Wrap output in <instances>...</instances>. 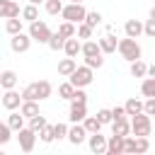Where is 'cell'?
<instances>
[{
	"instance_id": "23",
	"label": "cell",
	"mask_w": 155,
	"mask_h": 155,
	"mask_svg": "<svg viewBox=\"0 0 155 155\" xmlns=\"http://www.w3.org/2000/svg\"><path fill=\"white\" fill-rule=\"evenodd\" d=\"M19 111H22L27 119H31V116L41 114V111H39V104H36V99H24V102H22V107H19Z\"/></svg>"
},
{
	"instance_id": "29",
	"label": "cell",
	"mask_w": 155,
	"mask_h": 155,
	"mask_svg": "<svg viewBox=\"0 0 155 155\" xmlns=\"http://www.w3.org/2000/svg\"><path fill=\"white\" fill-rule=\"evenodd\" d=\"M51 51H63V46H65V36L61 34V31H56L51 39H48V44H46Z\"/></svg>"
},
{
	"instance_id": "14",
	"label": "cell",
	"mask_w": 155,
	"mask_h": 155,
	"mask_svg": "<svg viewBox=\"0 0 155 155\" xmlns=\"http://www.w3.org/2000/svg\"><path fill=\"white\" fill-rule=\"evenodd\" d=\"M124 31H126V36L138 39L140 34H145V22H140V19H128V22L124 24Z\"/></svg>"
},
{
	"instance_id": "19",
	"label": "cell",
	"mask_w": 155,
	"mask_h": 155,
	"mask_svg": "<svg viewBox=\"0 0 155 155\" xmlns=\"http://www.w3.org/2000/svg\"><path fill=\"white\" fill-rule=\"evenodd\" d=\"M75 68H78V63H75V58H63L61 63H58V75H63V78H70L73 73H75Z\"/></svg>"
},
{
	"instance_id": "35",
	"label": "cell",
	"mask_w": 155,
	"mask_h": 155,
	"mask_svg": "<svg viewBox=\"0 0 155 155\" xmlns=\"http://www.w3.org/2000/svg\"><path fill=\"white\" fill-rule=\"evenodd\" d=\"M44 7H46V12H48V15H61L65 5H63L61 0H46V2H44Z\"/></svg>"
},
{
	"instance_id": "16",
	"label": "cell",
	"mask_w": 155,
	"mask_h": 155,
	"mask_svg": "<svg viewBox=\"0 0 155 155\" xmlns=\"http://www.w3.org/2000/svg\"><path fill=\"white\" fill-rule=\"evenodd\" d=\"M99 46H102L104 53H114V51H119V41H116V36H114L111 31L104 34V36L99 39Z\"/></svg>"
},
{
	"instance_id": "40",
	"label": "cell",
	"mask_w": 155,
	"mask_h": 155,
	"mask_svg": "<svg viewBox=\"0 0 155 155\" xmlns=\"http://www.w3.org/2000/svg\"><path fill=\"white\" fill-rule=\"evenodd\" d=\"M97 119H99L102 124H111V121H114V114H111V109H99V111H97Z\"/></svg>"
},
{
	"instance_id": "27",
	"label": "cell",
	"mask_w": 155,
	"mask_h": 155,
	"mask_svg": "<svg viewBox=\"0 0 155 155\" xmlns=\"http://www.w3.org/2000/svg\"><path fill=\"white\" fill-rule=\"evenodd\" d=\"M5 31H7L10 36L19 34V31H22V19H19V17H10V19H5Z\"/></svg>"
},
{
	"instance_id": "20",
	"label": "cell",
	"mask_w": 155,
	"mask_h": 155,
	"mask_svg": "<svg viewBox=\"0 0 155 155\" xmlns=\"http://www.w3.org/2000/svg\"><path fill=\"white\" fill-rule=\"evenodd\" d=\"M99 53H104L102 46H99V41H92V39H85L82 41V56L85 58L87 56H99Z\"/></svg>"
},
{
	"instance_id": "5",
	"label": "cell",
	"mask_w": 155,
	"mask_h": 155,
	"mask_svg": "<svg viewBox=\"0 0 155 155\" xmlns=\"http://www.w3.org/2000/svg\"><path fill=\"white\" fill-rule=\"evenodd\" d=\"M92 78H94V75H92V68H90V65L85 63V65L75 68V73H73V75H70L68 80H70V82H73L75 87H87V85L92 82Z\"/></svg>"
},
{
	"instance_id": "28",
	"label": "cell",
	"mask_w": 155,
	"mask_h": 155,
	"mask_svg": "<svg viewBox=\"0 0 155 155\" xmlns=\"http://www.w3.org/2000/svg\"><path fill=\"white\" fill-rule=\"evenodd\" d=\"M36 92H39V102H41V99H48L51 92H53V85H51L48 80H39V82H36Z\"/></svg>"
},
{
	"instance_id": "51",
	"label": "cell",
	"mask_w": 155,
	"mask_h": 155,
	"mask_svg": "<svg viewBox=\"0 0 155 155\" xmlns=\"http://www.w3.org/2000/svg\"><path fill=\"white\" fill-rule=\"evenodd\" d=\"M29 2H34V5H39V2H46V0H29Z\"/></svg>"
},
{
	"instance_id": "38",
	"label": "cell",
	"mask_w": 155,
	"mask_h": 155,
	"mask_svg": "<svg viewBox=\"0 0 155 155\" xmlns=\"http://www.w3.org/2000/svg\"><path fill=\"white\" fill-rule=\"evenodd\" d=\"M102 56H104V53H99V56H87L85 63H87L92 70H94V68H102V65H104V58H102Z\"/></svg>"
},
{
	"instance_id": "42",
	"label": "cell",
	"mask_w": 155,
	"mask_h": 155,
	"mask_svg": "<svg viewBox=\"0 0 155 155\" xmlns=\"http://www.w3.org/2000/svg\"><path fill=\"white\" fill-rule=\"evenodd\" d=\"M53 131H56V140H61V138H68V131H70V128H68L65 124H56Z\"/></svg>"
},
{
	"instance_id": "11",
	"label": "cell",
	"mask_w": 155,
	"mask_h": 155,
	"mask_svg": "<svg viewBox=\"0 0 155 155\" xmlns=\"http://www.w3.org/2000/svg\"><path fill=\"white\" fill-rule=\"evenodd\" d=\"M87 136H90V133H87L85 124H75V126H70V131H68V140H70L73 145H82Z\"/></svg>"
},
{
	"instance_id": "3",
	"label": "cell",
	"mask_w": 155,
	"mask_h": 155,
	"mask_svg": "<svg viewBox=\"0 0 155 155\" xmlns=\"http://www.w3.org/2000/svg\"><path fill=\"white\" fill-rule=\"evenodd\" d=\"M61 17H63V19H68V22H73V24H80V22H85L87 10L82 7V2H68V5L63 7Z\"/></svg>"
},
{
	"instance_id": "10",
	"label": "cell",
	"mask_w": 155,
	"mask_h": 155,
	"mask_svg": "<svg viewBox=\"0 0 155 155\" xmlns=\"http://www.w3.org/2000/svg\"><path fill=\"white\" fill-rule=\"evenodd\" d=\"M87 143H90V150H92L94 155H102V153H107V143H109V140L97 131V133H90V136H87Z\"/></svg>"
},
{
	"instance_id": "31",
	"label": "cell",
	"mask_w": 155,
	"mask_h": 155,
	"mask_svg": "<svg viewBox=\"0 0 155 155\" xmlns=\"http://www.w3.org/2000/svg\"><path fill=\"white\" fill-rule=\"evenodd\" d=\"M58 31H61V34H63L65 39H70V36H78V27H75L73 22H68V19H63V22H61Z\"/></svg>"
},
{
	"instance_id": "33",
	"label": "cell",
	"mask_w": 155,
	"mask_h": 155,
	"mask_svg": "<svg viewBox=\"0 0 155 155\" xmlns=\"http://www.w3.org/2000/svg\"><path fill=\"white\" fill-rule=\"evenodd\" d=\"M46 126H48V124H46V116H41V114H36V116H31V119H29V128H31V131H36V133H41Z\"/></svg>"
},
{
	"instance_id": "50",
	"label": "cell",
	"mask_w": 155,
	"mask_h": 155,
	"mask_svg": "<svg viewBox=\"0 0 155 155\" xmlns=\"http://www.w3.org/2000/svg\"><path fill=\"white\" fill-rule=\"evenodd\" d=\"M150 17H153V19H155V5H153V10H150Z\"/></svg>"
},
{
	"instance_id": "2",
	"label": "cell",
	"mask_w": 155,
	"mask_h": 155,
	"mask_svg": "<svg viewBox=\"0 0 155 155\" xmlns=\"http://www.w3.org/2000/svg\"><path fill=\"white\" fill-rule=\"evenodd\" d=\"M150 131H153L150 114L140 111V114L131 116V133H133V136H150Z\"/></svg>"
},
{
	"instance_id": "44",
	"label": "cell",
	"mask_w": 155,
	"mask_h": 155,
	"mask_svg": "<svg viewBox=\"0 0 155 155\" xmlns=\"http://www.w3.org/2000/svg\"><path fill=\"white\" fill-rule=\"evenodd\" d=\"M145 36L155 39V19H153V17H148V19H145Z\"/></svg>"
},
{
	"instance_id": "25",
	"label": "cell",
	"mask_w": 155,
	"mask_h": 155,
	"mask_svg": "<svg viewBox=\"0 0 155 155\" xmlns=\"http://www.w3.org/2000/svg\"><path fill=\"white\" fill-rule=\"evenodd\" d=\"M140 94L148 99V97H155V78L150 75V78H143V82H140Z\"/></svg>"
},
{
	"instance_id": "49",
	"label": "cell",
	"mask_w": 155,
	"mask_h": 155,
	"mask_svg": "<svg viewBox=\"0 0 155 155\" xmlns=\"http://www.w3.org/2000/svg\"><path fill=\"white\" fill-rule=\"evenodd\" d=\"M148 75H153V78H155V63H153V65H148Z\"/></svg>"
},
{
	"instance_id": "30",
	"label": "cell",
	"mask_w": 155,
	"mask_h": 155,
	"mask_svg": "<svg viewBox=\"0 0 155 155\" xmlns=\"http://www.w3.org/2000/svg\"><path fill=\"white\" fill-rule=\"evenodd\" d=\"M75 90H78V87H75V85H73L70 80H68V82H63V85H58V94H61V99H68V102L73 99Z\"/></svg>"
},
{
	"instance_id": "26",
	"label": "cell",
	"mask_w": 155,
	"mask_h": 155,
	"mask_svg": "<svg viewBox=\"0 0 155 155\" xmlns=\"http://www.w3.org/2000/svg\"><path fill=\"white\" fill-rule=\"evenodd\" d=\"M22 19H24V22H36V19H39V10H36L34 2H29V5L22 7Z\"/></svg>"
},
{
	"instance_id": "36",
	"label": "cell",
	"mask_w": 155,
	"mask_h": 155,
	"mask_svg": "<svg viewBox=\"0 0 155 155\" xmlns=\"http://www.w3.org/2000/svg\"><path fill=\"white\" fill-rule=\"evenodd\" d=\"M92 29L94 27H90L87 22H80L78 24V39H92Z\"/></svg>"
},
{
	"instance_id": "4",
	"label": "cell",
	"mask_w": 155,
	"mask_h": 155,
	"mask_svg": "<svg viewBox=\"0 0 155 155\" xmlns=\"http://www.w3.org/2000/svg\"><path fill=\"white\" fill-rule=\"evenodd\" d=\"M29 34H31V39L34 41H39V44H48V39L53 36V31L48 29V24L46 22H29Z\"/></svg>"
},
{
	"instance_id": "1",
	"label": "cell",
	"mask_w": 155,
	"mask_h": 155,
	"mask_svg": "<svg viewBox=\"0 0 155 155\" xmlns=\"http://www.w3.org/2000/svg\"><path fill=\"white\" fill-rule=\"evenodd\" d=\"M119 53H121L124 61L133 63V61L140 58L143 51H140V46H138V41H136L133 36H126V39H119Z\"/></svg>"
},
{
	"instance_id": "21",
	"label": "cell",
	"mask_w": 155,
	"mask_h": 155,
	"mask_svg": "<svg viewBox=\"0 0 155 155\" xmlns=\"http://www.w3.org/2000/svg\"><path fill=\"white\" fill-rule=\"evenodd\" d=\"M24 119H27V116H24L22 111H10V114H7V124H10L12 131H22V128H24Z\"/></svg>"
},
{
	"instance_id": "37",
	"label": "cell",
	"mask_w": 155,
	"mask_h": 155,
	"mask_svg": "<svg viewBox=\"0 0 155 155\" xmlns=\"http://www.w3.org/2000/svg\"><path fill=\"white\" fill-rule=\"evenodd\" d=\"M22 97H24V99H36V102H39V92H36V82H31V85H27V87L22 90Z\"/></svg>"
},
{
	"instance_id": "8",
	"label": "cell",
	"mask_w": 155,
	"mask_h": 155,
	"mask_svg": "<svg viewBox=\"0 0 155 155\" xmlns=\"http://www.w3.org/2000/svg\"><path fill=\"white\" fill-rule=\"evenodd\" d=\"M22 102H24V97H22L17 90H5V92H2V107H5L7 111L19 109V107H22Z\"/></svg>"
},
{
	"instance_id": "13",
	"label": "cell",
	"mask_w": 155,
	"mask_h": 155,
	"mask_svg": "<svg viewBox=\"0 0 155 155\" xmlns=\"http://www.w3.org/2000/svg\"><path fill=\"white\" fill-rule=\"evenodd\" d=\"M22 10L15 0H0V17L2 19H10V17H19Z\"/></svg>"
},
{
	"instance_id": "9",
	"label": "cell",
	"mask_w": 155,
	"mask_h": 155,
	"mask_svg": "<svg viewBox=\"0 0 155 155\" xmlns=\"http://www.w3.org/2000/svg\"><path fill=\"white\" fill-rule=\"evenodd\" d=\"M121 153H126V136L111 133L107 143V155H121Z\"/></svg>"
},
{
	"instance_id": "6",
	"label": "cell",
	"mask_w": 155,
	"mask_h": 155,
	"mask_svg": "<svg viewBox=\"0 0 155 155\" xmlns=\"http://www.w3.org/2000/svg\"><path fill=\"white\" fill-rule=\"evenodd\" d=\"M17 140H19L22 153H31L34 150V143H36V131H31L29 126H24L22 131H17Z\"/></svg>"
},
{
	"instance_id": "7",
	"label": "cell",
	"mask_w": 155,
	"mask_h": 155,
	"mask_svg": "<svg viewBox=\"0 0 155 155\" xmlns=\"http://www.w3.org/2000/svg\"><path fill=\"white\" fill-rule=\"evenodd\" d=\"M31 34H24V31H19V34H15L12 39H10V48L15 51V53H24V51H29V46H31Z\"/></svg>"
},
{
	"instance_id": "52",
	"label": "cell",
	"mask_w": 155,
	"mask_h": 155,
	"mask_svg": "<svg viewBox=\"0 0 155 155\" xmlns=\"http://www.w3.org/2000/svg\"><path fill=\"white\" fill-rule=\"evenodd\" d=\"M70 2H82V0H70Z\"/></svg>"
},
{
	"instance_id": "47",
	"label": "cell",
	"mask_w": 155,
	"mask_h": 155,
	"mask_svg": "<svg viewBox=\"0 0 155 155\" xmlns=\"http://www.w3.org/2000/svg\"><path fill=\"white\" fill-rule=\"evenodd\" d=\"M111 114H114V119H124V116H128V114H126V107H114Z\"/></svg>"
},
{
	"instance_id": "12",
	"label": "cell",
	"mask_w": 155,
	"mask_h": 155,
	"mask_svg": "<svg viewBox=\"0 0 155 155\" xmlns=\"http://www.w3.org/2000/svg\"><path fill=\"white\" fill-rule=\"evenodd\" d=\"M87 116V104H80V102H70V111H68V119L73 124H82Z\"/></svg>"
},
{
	"instance_id": "48",
	"label": "cell",
	"mask_w": 155,
	"mask_h": 155,
	"mask_svg": "<svg viewBox=\"0 0 155 155\" xmlns=\"http://www.w3.org/2000/svg\"><path fill=\"white\" fill-rule=\"evenodd\" d=\"M126 153H133V138L126 136Z\"/></svg>"
},
{
	"instance_id": "15",
	"label": "cell",
	"mask_w": 155,
	"mask_h": 155,
	"mask_svg": "<svg viewBox=\"0 0 155 155\" xmlns=\"http://www.w3.org/2000/svg\"><path fill=\"white\" fill-rule=\"evenodd\" d=\"M17 80H19V78H17L15 70H2V73H0V87H2V90H15V87H17Z\"/></svg>"
},
{
	"instance_id": "32",
	"label": "cell",
	"mask_w": 155,
	"mask_h": 155,
	"mask_svg": "<svg viewBox=\"0 0 155 155\" xmlns=\"http://www.w3.org/2000/svg\"><path fill=\"white\" fill-rule=\"evenodd\" d=\"M131 75H133V78H145V75H148V65H145L140 58L133 61V63H131Z\"/></svg>"
},
{
	"instance_id": "43",
	"label": "cell",
	"mask_w": 155,
	"mask_h": 155,
	"mask_svg": "<svg viewBox=\"0 0 155 155\" xmlns=\"http://www.w3.org/2000/svg\"><path fill=\"white\" fill-rule=\"evenodd\" d=\"M10 131H12V128H10V124L5 121V124L0 126V143H2V145H5L7 140H10Z\"/></svg>"
},
{
	"instance_id": "41",
	"label": "cell",
	"mask_w": 155,
	"mask_h": 155,
	"mask_svg": "<svg viewBox=\"0 0 155 155\" xmlns=\"http://www.w3.org/2000/svg\"><path fill=\"white\" fill-rule=\"evenodd\" d=\"M85 22H87L90 27H97V24L102 22V15H99L97 10H94V12H87V17H85Z\"/></svg>"
},
{
	"instance_id": "18",
	"label": "cell",
	"mask_w": 155,
	"mask_h": 155,
	"mask_svg": "<svg viewBox=\"0 0 155 155\" xmlns=\"http://www.w3.org/2000/svg\"><path fill=\"white\" fill-rule=\"evenodd\" d=\"M63 53H65V56H70V58H75L78 53H82V44H80V41L75 39V36H70V39H65Z\"/></svg>"
},
{
	"instance_id": "24",
	"label": "cell",
	"mask_w": 155,
	"mask_h": 155,
	"mask_svg": "<svg viewBox=\"0 0 155 155\" xmlns=\"http://www.w3.org/2000/svg\"><path fill=\"white\" fill-rule=\"evenodd\" d=\"M148 150H150V140H148V136H136V138H133V153L143 155V153H148Z\"/></svg>"
},
{
	"instance_id": "39",
	"label": "cell",
	"mask_w": 155,
	"mask_h": 155,
	"mask_svg": "<svg viewBox=\"0 0 155 155\" xmlns=\"http://www.w3.org/2000/svg\"><path fill=\"white\" fill-rule=\"evenodd\" d=\"M39 138H41L44 143H53V140H56V131H53V126H46V128L39 133Z\"/></svg>"
},
{
	"instance_id": "17",
	"label": "cell",
	"mask_w": 155,
	"mask_h": 155,
	"mask_svg": "<svg viewBox=\"0 0 155 155\" xmlns=\"http://www.w3.org/2000/svg\"><path fill=\"white\" fill-rule=\"evenodd\" d=\"M111 133H119V136H131V121L124 116V119H114L111 121Z\"/></svg>"
},
{
	"instance_id": "34",
	"label": "cell",
	"mask_w": 155,
	"mask_h": 155,
	"mask_svg": "<svg viewBox=\"0 0 155 155\" xmlns=\"http://www.w3.org/2000/svg\"><path fill=\"white\" fill-rule=\"evenodd\" d=\"M82 124H85L87 133H97V131H99V128L104 126V124H102V121H99L97 116H85V121H82Z\"/></svg>"
},
{
	"instance_id": "46",
	"label": "cell",
	"mask_w": 155,
	"mask_h": 155,
	"mask_svg": "<svg viewBox=\"0 0 155 155\" xmlns=\"http://www.w3.org/2000/svg\"><path fill=\"white\" fill-rule=\"evenodd\" d=\"M145 114L155 116V97H148V99H145Z\"/></svg>"
},
{
	"instance_id": "45",
	"label": "cell",
	"mask_w": 155,
	"mask_h": 155,
	"mask_svg": "<svg viewBox=\"0 0 155 155\" xmlns=\"http://www.w3.org/2000/svg\"><path fill=\"white\" fill-rule=\"evenodd\" d=\"M70 102H80V104H87V94L82 92V87H78L75 90V94H73V99Z\"/></svg>"
},
{
	"instance_id": "22",
	"label": "cell",
	"mask_w": 155,
	"mask_h": 155,
	"mask_svg": "<svg viewBox=\"0 0 155 155\" xmlns=\"http://www.w3.org/2000/svg\"><path fill=\"white\" fill-rule=\"evenodd\" d=\"M124 107H126V114H128V116H136V114L145 111V102H140V99H136V97H131Z\"/></svg>"
}]
</instances>
